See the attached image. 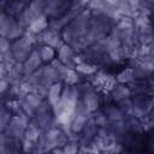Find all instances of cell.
<instances>
[{"mask_svg":"<svg viewBox=\"0 0 154 154\" xmlns=\"http://www.w3.org/2000/svg\"><path fill=\"white\" fill-rule=\"evenodd\" d=\"M45 6H46V1H43V0H34V1H30V2L28 4V8H29L36 17L43 14Z\"/></svg>","mask_w":154,"mask_h":154,"instance_id":"obj_25","label":"cell"},{"mask_svg":"<svg viewBox=\"0 0 154 154\" xmlns=\"http://www.w3.org/2000/svg\"><path fill=\"white\" fill-rule=\"evenodd\" d=\"M114 81L119 84H125L128 85L129 83H131L134 81V73H132V69L126 66L123 67L116 76H114Z\"/></svg>","mask_w":154,"mask_h":154,"instance_id":"obj_16","label":"cell"},{"mask_svg":"<svg viewBox=\"0 0 154 154\" xmlns=\"http://www.w3.org/2000/svg\"><path fill=\"white\" fill-rule=\"evenodd\" d=\"M5 78H6V67L4 63H0V79H5Z\"/></svg>","mask_w":154,"mask_h":154,"instance_id":"obj_30","label":"cell"},{"mask_svg":"<svg viewBox=\"0 0 154 154\" xmlns=\"http://www.w3.org/2000/svg\"><path fill=\"white\" fill-rule=\"evenodd\" d=\"M37 46V35L25 30L23 36L11 42V53L17 63H24L31 51Z\"/></svg>","mask_w":154,"mask_h":154,"instance_id":"obj_1","label":"cell"},{"mask_svg":"<svg viewBox=\"0 0 154 154\" xmlns=\"http://www.w3.org/2000/svg\"><path fill=\"white\" fill-rule=\"evenodd\" d=\"M152 96L146 94L131 95V111L129 116H132L137 119H142L147 116H152Z\"/></svg>","mask_w":154,"mask_h":154,"instance_id":"obj_2","label":"cell"},{"mask_svg":"<svg viewBox=\"0 0 154 154\" xmlns=\"http://www.w3.org/2000/svg\"><path fill=\"white\" fill-rule=\"evenodd\" d=\"M12 116V112L5 105H0V132H5Z\"/></svg>","mask_w":154,"mask_h":154,"instance_id":"obj_19","label":"cell"},{"mask_svg":"<svg viewBox=\"0 0 154 154\" xmlns=\"http://www.w3.org/2000/svg\"><path fill=\"white\" fill-rule=\"evenodd\" d=\"M75 70L81 75V76H84V77H91L99 69L90 64V63H85V61H82V63H78L76 66H75Z\"/></svg>","mask_w":154,"mask_h":154,"instance_id":"obj_18","label":"cell"},{"mask_svg":"<svg viewBox=\"0 0 154 154\" xmlns=\"http://www.w3.org/2000/svg\"><path fill=\"white\" fill-rule=\"evenodd\" d=\"M23 100L30 106V108L35 112L36 109H37V107L41 105V102L43 101V100H46L45 97H42L40 94H37V93H29L28 95H25V97H23Z\"/></svg>","mask_w":154,"mask_h":154,"instance_id":"obj_21","label":"cell"},{"mask_svg":"<svg viewBox=\"0 0 154 154\" xmlns=\"http://www.w3.org/2000/svg\"><path fill=\"white\" fill-rule=\"evenodd\" d=\"M30 123H31V119L26 114H24L23 112H19L18 114H13L11 120H10V124L6 128L4 134L6 137L22 140L24 131Z\"/></svg>","mask_w":154,"mask_h":154,"instance_id":"obj_3","label":"cell"},{"mask_svg":"<svg viewBox=\"0 0 154 154\" xmlns=\"http://www.w3.org/2000/svg\"><path fill=\"white\" fill-rule=\"evenodd\" d=\"M102 112L105 113L108 123H114V122H119L125 119V114L118 108V106L114 102H108V103H103L101 106Z\"/></svg>","mask_w":154,"mask_h":154,"instance_id":"obj_8","label":"cell"},{"mask_svg":"<svg viewBox=\"0 0 154 154\" xmlns=\"http://www.w3.org/2000/svg\"><path fill=\"white\" fill-rule=\"evenodd\" d=\"M49 154H65V153H64L63 148H54L49 152Z\"/></svg>","mask_w":154,"mask_h":154,"instance_id":"obj_31","label":"cell"},{"mask_svg":"<svg viewBox=\"0 0 154 154\" xmlns=\"http://www.w3.org/2000/svg\"><path fill=\"white\" fill-rule=\"evenodd\" d=\"M16 18L6 13L5 11H0V36L6 37L11 28L14 25Z\"/></svg>","mask_w":154,"mask_h":154,"instance_id":"obj_12","label":"cell"},{"mask_svg":"<svg viewBox=\"0 0 154 154\" xmlns=\"http://www.w3.org/2000/svg\"><path fill=\"white\" fill-rule=\"evenodd\" d=\"M43 135L46 141V153H49L54 148H61L69 142L66 132L58 126H53L48 129L47 131L43 132Z\"/></svg>","mask_w":154,"mask_h":154,"instance_id":"obj_4","label":"cell"},{"mask_svg":"<svg viewBox=\"0 0 154 154\" xmlns=\"http://www.w3.org/2000/svg\"><path fill=\"white\" fill-rule=\"evenodd\" d=\"M28 4H29V1H20V0L7 1V5H6V7H5V12L16 18V17L28 6Z\"/></svg>","mask_w":154,"mask_h":154,"instance_id":"obj_15","label":"cell"},{"mask_svg":"<svg viewBox=\"0 0 154 154\" xmlns=\"http://www.w3.org/2000/svg\"><path fill=\"white\" fill-rule=\"evenodd\" d=\"M11 52V42L4 37V36H0V54H6Z\"/></svg>","mask_w":154,"mask_h":154,"instance_id":"obj_28","label":"cell"},{"mask_svg":"<svg viewBox=\"0 0 154 154\" xmlns=\"http://www.w3.org/2000/svg\"><path fill=\"white\" fill-rule=\"evenodd\" d=\"M0 63H2V54H0Z\"/></svg>","mask_w":154,"mask_h":154,"instance_id":"obj_33","label":"cell"},{"mask_svg":"<svg viewBox=\"0 0 154 154\" xmlns=\"http://www.w3.org/2000/svg\"><path fill=\"white\" fill-rule=\"evenodd\" d=\"M108 95H109L112 102H114V103H117V102H119L122 100L131 97V93H130L129 87L125 85V84H119V83H116L109 89Z\"/></svg>","mask_w":154,"mask_h":154,"instance_id":"obj_9","label":"cell"},{"mask_svg":"<svg viewBox=\"0 0 154 154\" xmlns=\"http://www.w3.org/2000/svg\"><path fill=\"white\" fill-rule=\"evenodd\" d=\"M63 88H64V83L63 82H57V83H54V84H52L49 87L48 93H47V96H46V100L48 101V103L52 107L55 106L60 101Z\"/></svg>","mask_w":154,"mask_h":154,"instance_id":"obj_10","label":"cell"},{"mask_svg":"<svg viewBox=\"0 0 154 154\" xmlns=\"http://www.w3.org/2000/svg\"><path fill=\"white\" fill-rule=\"evenodd\" d=\"M10 88V83L6 79H0V97L4 96Z\"/></svg>","mask_w":154,"mask_h":154,"instance_id":"obj_29","label":"cell"},{"mask_svg":"<svg viewBox=\"0 0 154 154\" xmlns=\"http://www.w3.org/2000/svg\"><path fill=\"white\" fill-rule=\"evenodd\" d=\"M61 148L65 154H78V152H79V144L77 142H67Z\"/></svg>","mask_w":154,"mask_h":154,"instance_id":"obj_27","label":"cell"},{"mask_svg":"<svg viewBox=\"0 0 154 154\" xmlns=\"http://www.w3.org/2000/svg\"><path fill=\"white\" fill-rule=\"evenodd\" d=\"M46 29H48V18L45 14H41L37 18H35L30 23V25L26 28L28 31H30L35 35H38V34L43 32Z\"/></svg>","mask_w":154,"mask_h":154,"instance_id":"obj_11","label":"cell"},{"mask_svg":"<svg viewBox=\"0 0 154 154\" xmlns=\"http://www.w3.org/2000/svg\"><path fill=\"white\" fill-rule=\"evenodd\" d=\"M131 69H132V73H134V79H147V78L152 77V72L148 71L147 69H144L141 64H137Z\"/></svg>","mask_w":154,"mask_h":154,"instance_id":"obj_24","label":"cell"},{"mask_svg":"<svg viewBox=\"0 0 154 154\" xmlns=\"http://www.w3.org/2000/svg\"><path fill=\"white\" fill-rule=\"evenodd\" d=\"M36 48H37V51H38V54H40V58H41L43 65L52 63V61L57 58V51L53 49V48L49 47V46L40 45V46H37Z\"/></svg>","mask_w":154,"mask_h":154,"instance_id":"obj_14","label":"cell"},{"mask_svg":"<svg viewBox=\"0 0 154 154\" xmlns=\"http://www.w3.org/2000/svg\"><path fill=\"white\" fill-rule=\"evenodd\" d=\"M82 81L84 79L75 69H65L61 77V82L64 83V85H77Z\"/></svg>","mask_w":154,"mask_h":154,"instance_id":"obj_13","label":"cell"},{"mask_svg":"<svg viewBox=\"0 0 154 154\" xmlns=\"http://www.w3.org/2000/svg\"><path fill=\"white\" fill-rule=\"evenodd\" d=\"M24 31H25V29H24V28H22V26L16 22V23H14V25H13V26L11 28V30L8 31V34L6 35V38H7L10 42H13V41H16V40L20 38V37L23 36Z\"/></svg>","mask_w":154,"mask_h":154,"instance_id":"obj_23","label":"cell"},{"mask_svg":"<svg viewBox=\"0 0 154 154\" xmlns=\"http://www.w3.org/2000/svg\"><path fill=\"white\" fill-rule=\"evenodd\" d=\"M116 105L118 106V108H119L125 116H129V114H130V111H131V97L125 99V100H122V101L117 102Z\"/></svg>","mask_w":154,"mask_h":154,"instance_id":"obj_26","label":"cell"},{"mask_svg":"<svg viewBox=\"0 0 154 154\" xmlns=\"http://www.w3.org/2000/svg\"><path fill=\"white\" fill-rule=\"evenodd\" d=\"M76 53L72 49L71 46L64 43L58 51H57V59L66 67V69H75L76 66Z\"/></svg>","mask_w":154,"mask_h":154,"instance_id":"obj_6","label":"cell"},{"mask_svg":"<svg viewBox=\"0 0 154 154\" xmlns=\"http://www.w3.org/2000/svg\"><path fill=\"white\" fill-rule=\"evenodd\" d=\"M40 135H41V130H40L36 125H34L32 123H30V124L26 126L25 131H24L23 138H24V140H28V141H30V142L36 143V141L38 140Z\"/></svg>","mask_w":154,"mask_h":154,"instance_id":"obj_20","label":"cell"},{"mask_svg":"<svg viewBox=\"0 0 154 154\" xmlns=\"http://www.w3.org/2000/svg\"><path fill=\"white\" fill-rule=\"evenodd\" d=\"M90 119L95 123V125L97 128H105V126L108 125V120H107V118H106V116H105V113L102 112L101 108L93 112L90 114Z\"/></svg>","mask_w":154,"mask_h":154,"instance_id":"obj_22","label":"cell"},{"mask_svg":"<svg viewBox=\"0 0 154 154\" xmlns=\"http://www.w3.org/2000/svg\"><path fill=\"white\" fill-rule=\"evenodd\" d=\"M6 136H5V134L4 132H0V144H5V142H6Z\"/></svg>","mask_w":154,"mask_h":154,"instance_id":"obj_32","label":"cell"},{"mask_svg":"<svg viewBox=\"0 0 154 154\" xmlns=\"http://www.w3.org/2000/svg\"><path fill=\"white\" fill-rule=\"evenodd\" d=\"M125 125H126L128 132H131V134H142L143 132L141 120L132 117V116H126L125 117Z\"/></svg>","mask_w":154,"mask_h":154,"instance_id":"obj_17","label":"cell"},{"mask_svg":"<svg viewBox=\"0 0 154 154\" xmlns=\"http://www.w3.org/2000/svg\"><path fill=\"white\" fill-rule=\"evenodd\" d=\"M42 60L40 58V54H38V51L37 48L35 47L31 53L29 54V57L25 59V61L23 63V73H24V77H28L30 76L31 73H34L36 70H38L41 66H42Z\"/></svg>","mask_w":154,"mask_h":154,"instance_id":"obj_7","label":"cell"},{"mask_svg":"<svg viewBox=\"0 0 154 154\" xmlns=\"http://www.w3.org/2000/svg\"><path fill=\"white\" fill-rule=\"evenodd\" d=\"M40 45H46V46H49L53 49L58 51L64 45V41L61 38L60 32H55L51 29H46L43 32L37 35V46H40Z\"/></svg>","mask_w":154,"mask_h":154,"instance_id":"obj_5","label":"cell"}]
</instances>
